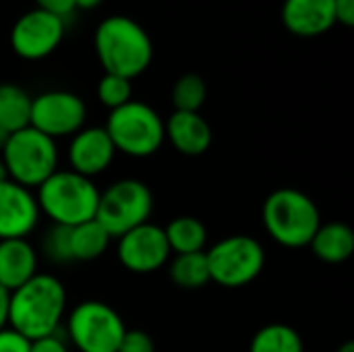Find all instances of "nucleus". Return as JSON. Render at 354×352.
<instances>
[{"mask_svg":"<svg viewBox=\"0 0 354 352\" xmlns=\"http://www.w3.org/2000/svg\"><path fill=\"white\" fill-rule=\"evenodd\" d=\"M110 241V234L97 220L71 226V257L73 261H93L106 253Z\"/></svg>","mask_w":354,"mask_h":352,"instance_id":"412c9836","label":"nucleus"},{"mask_svg":"<svg viewBox=\"0 0 354 352\" xmlns=\"http://www.w3.org/2000/svg\"><path fill=\"white\" fill-rule=\"evenodd\" d=\"M209 280L224 288H243L259 278L266 268L261 243L249 234H230L205 251Z\"/></svg>","mask_w":354,"mask_h":352,"instance_id":"0eeeda50","label":"nucleus"},{"mask_svg":"<svg viewBox=\"0 0 354 352\" xmlns=\"http://www.w3.org/2000/svg\"><path fill=\"white\" fill-rule=\"evenodd\" d=\"M207 100V83L195 73L183 75L172 87V104L176 112H199Z\"/></svg>","mask_w":354,"mask_h":352,"instance_id":"b1692460","label":"nucleus"},{"mask_svg":"<svg viewBox=\"0 0 354 352\" xmlns=\"http://www.w3.org/2000/svg\"><path fill=\"white\" fill-rule=\"evenodd\" d=\"M8 297L10 293L0 286V330L8 326Z\"/></svg>","mask_w":354,"mask_h":352,"instance_id":"2f4dec72","label":"nucleus"},{"mask_svg":"<svg viewBox=\"0 0 354 352\" xmlns=\"http://www.w3.org/2000/svg\"><path fill=\"white\" fill-rule=\"evenodd\" d=\"M8 137H10V135H8L6 131H2V129H0V151H2V147L6 145V141H8Z\"/></svg>","mask_w":354,"mask_h":352,"instance_id":"72a5a7b5","label":"nucleus"},{"mask_svg":"<svg viewBox=\"0 0 354 352\" xmlns=\"http://www.w3.org/2000/svg\"><path fill=\"white\" fill-rule=\"evenodd\" d=\"M114 156L116 147L104 127H83L73 135L68 145L71 170L87 178H93L110 168Z\"/></svg>","mask_w":354,"mask_h":352,"instance_id":"4468645a","label":"nucleus"},{"mask_svg":"<svg viewBox=\"0 0 354 352\" xmlns=\"http://www.w3.org/2000/svg\"><path fill=\"white\" fill-rule=\"evenodd\" d=\"M336 352H354V342H344Z\"/></svg>","mask_w":354,"mask_h":352,"instance_id":"f704fd0d","label":"nucleus"},{"mask_svg":"<svg viewBox=\"0 0 354 352\" xmlns=\"http://www.w3.org/2000/svg\"><path fill=\"white\" fill-rule=\"evenodd\" d=\"M261 220L268 234L282 247H309L322 226V214L315 201L299 189H276L261 207Z\"/></svg>","mask_w":354,"mask_h":352,"instance_id":"7ed1b4c3","label":"nucleus"},{"mask_svg":"<svg viewBox=\"0 0 354 352\" xmlns=\"http://www.w3.org/2000/svg\"><path fill=\"white\" fill-rule=\"evenodd\" d=\"M29 346L31 342L12 328L6 326L4 330H0V352H29Z\"/></svg>","mask_w":354,"mask_h":352,"instance_id":"cd10ccee","label":"nucleus"},{"mask_svg":"<svg viewBox=\"0 0 354 352\" xmlns=\"http://www.w3.org/2000/svg\"><path fill=\"white\" fill-rule=\"evenodd\" d=\"M249 352H305V342L295 328L270 324L255 332Z\"/></svg>","mask_w":354,"mask_h":352,"instance_id":"5701e85b","label":"nucleus"},{"mask_svg":"<svg viewBox=\"0 0 354 352\" xmlns=\"http://www.w3.org/2000/svg\"><path fill=\"white\" fill-rule=\"evenodd\" d=\"M6 178V172H4V166H2V160H0V180Z\"/></svg>","mask_w":354,"mask_h":352,"instance_id":"c9c22d12","label":"nucleus"},{"mask_svg":"<svg viewBox=\"0 0 354 352\" xmlns=\"http://www.w3.org/2000/svg\"><path fill=\"white\" fill-rule=\"evenodd\" d=\"M170 280L185 290H197L209 284V268L205 259V251L201 253H187V255H174L170 261Z\"/></svg>","mask_w":354,"mask_h":352,"instance_id":"4be33fe9","label":"nucleus"},{"mask_svg":"<svg viewBox=\"0 0 354 352\" xmlns=\"http://www.w3.org/2000/svg\"><path fill=\"white\" fill-rule=\"evenodd\" d=\"M66 330L79 352H116L127 326L110 305L102 301H83L68 313Z\"/></svg>","mask_w":354,"mask_h":352,"instance_id":"1a4fd4ad","label":"nucleus"},{"mask_svg":"<svg viewBox=\"0 0 354 352\" xmlns=\"http://www.w3.org/2000/svg\"><path fill=\"white\" fill-rule=\"evenodd\" d=\"M39 205L31 189L0 180V241L27 239L39 224Z\"/></svg>","mask_w":354,"mask_h":352,"instance_id":"ddd939ff","label":"nucleus"},{"mask_svg":"<svg viewBox=\"0 0 354 352\" xmlns=\"http://www.w3.org/2000/svg\"><path fill=\"white\" fill-rule=\"evenodd\" d=\"M33 2L37 4L35 8H41L62 19H66L75 10V0H33Z\"/></svg>","mask_w":354,"mask_h":352,"instance_id":"c85d7f7f","label":"nucleus"},{"mask_svg":"<svg viewBox=\"0 0 354 352\" xmlns=\"http://www.w3.org/2000/svg\"><path fill=\"white\" fill-rule=\"evenodd\" d=\"M64 37V19L41 8L21 15L10 29V46L23 60L50 56Z\"/></svg>","mask_w":354,"mask_h":352,"instance_id":"9b49d317","label":"nucleus"},{"mask_svg":"<svg viewBox=\"0 0 354 352\" xmlns=\"http://www.w3.org/2000/svg\"><path fill=\"white\" fill-rule=\"evenodd\" d=\"M37 274V251L27 239L0 241V286L8 293Z\"/></svg>","mask_w":354,"mask_h":352,"instance_id":"f3484780","label":"nucleus"},{"mask_svg":"<svg viewBox=\"0 0 354 352\" xmlns=\"http://www.w3.org/2000/svg\"><path fill=\"white\" fill-rule=\"evenodd\" d=\"M29 352H68V346L58 334H52V336L33 340L29 346Z\"/></svg>","mask_w":354,"mask_h":352,"instance_id":"c756f323","label":"nucleus"},{"mask_svg":"<svg viewBox=\"0 0 354 352\" xmlns=\"http://www.w3.org/2000/svg\"><path fill=\"white\" fill-rule=\"evenodd\" d=\"M44 253L58 263L73 261L71 257V228L68 226H52L44 239Z\"/></svg>","mask_w":354,"mask_h":352,"instance_id":"a878e982","label":"nucleus"},{"mask_svg":"<svg viewBox=\"0 0 354 352\" xmlns=\"http://www.w3.org/2000/svg\"><path fill=\"white\" fill-rule=\"evenodd\" d=\"M153 212L151 189L137 178H120L106 191H100L95 220L110 239H120L129 230L149 222Z\"/></svg>","mask_w":354,"mask_h":352,"instance_id":"6e6552de","label":"nucleus"},{"mask_svg":"<svg viewBox=\"0 0 354 352\" xmlns=\"http://www.w3.org/2000/svg\"><path fill=\"white\" fill-rule=\"evenodd\" d=\"M31 95L15 85V83H2L0 85V129L8 135L29 127L31 118Z\"/></svg>","mask_w":354,"mask_h":352,"instance_id":"aec40b11","label":"nucleus"},{"mask_svg":"<svg viewBox=\"0 0 354 352\" xmlns=\"http://www.w3.org/2000/svg\"><path fill=\"white\" fill-rule=\"evenodd\" d=\"M66 313V290L52 274H35L8 297V328L29 342L58 334Z\"/></svg>","mask_w":354,"mask_h":352,"instance_id":"f257e3e1","label":"nucleus"},{"mask_svg":"<svg viewBox=\"0 0 354 352\" xmlns=\"http://www.w3.org/2000/svg\"><path fill=\"white\" fill-rule=\"evenodd\" d=\"M168 247L174 255L201 253L207 245V228L199 218L178 216L164 228Z\"/></svg>","mask_w":354,"mask_h":352,"instance_id":"6ab92c4d","label":"nucleus"},{"mask_svg":"<svg viewBox=\"0 0 354 352\" xmlns=\"http://www.w3.org/2000/svg\"><path fill=\"white\" fill-rule=\"evenodd\" d=\"M104 0H75V8H81V10H91V8H97Z\"/></svg>","mask_w":354,"mask_h":352,"instance_id":"473e14b6","label":"nucleus"},{"mask_svg":"<svg viewBox=\"0 0 354 352\" xmlns=\"http://www.w3.org/2000/svg\"><path fill=\"white\" fill-rule=\"evenodd\" d=\"M39 214L50 218L56 226H77L95 220L100 189L91 178L73 170H56L37 187Z\"/></svg>","mask_w":354,"mask_h":352,"instance_id":"20e7f679","label":"nucleus"},{"mask_svg":"<svg viewBox=\"0 0 354 352\" xmlns=\"http://www.w3.org/2000/svg\"><path fill=\"white\" fill-rule=\"evenodd\" d=\"M164 135L172 147L189 158L203 156L214 139L209 122L199 112H172L164 122Z\"/></svg>","mask_w":354,"mask_h":352,"instance_id":"dca6fc26","label":"nucleus"},{"mask_svg":"<svg viewBox=\"0 0 354 352\" xmlns=\"http://www.w3.org/2000/svg\"><path fill=\"white\" fill-rule=\"evenodd\" d=\"M313 255L326 263H342L354 253V232L344 222L322 224L309 243Z\"/></svg>","mask_w":354,"mask_h":352,"instance_id":"a211bd4d","label":"nucleus"},{"mask_svg":"<svg viewBox=\"0 0 354 352\" xmlns=\"http://www.w3.org/2000/svg\"><path fill=\"white\" fill-rule=\"evenodd\" d=\"M118 261L133 274H151L170 261V247L162 226L145 222L118 239Z\"/></svg>","mask_w":354,"mask_h":352,"instance_id":"f8f14e48","label":"nucleus"},{"mask_svg":"<svg viewBox=\"0 0 354 352\" xmlns=\"http://www.w3.org/2000/svg\"><path fill=\"white\" fill-rule=\"evenodd\" d=\"M104 129L116 151H122L131 158L153 156L166 139L162 116L149 104L135 100L110 110Z\"/></svg>","mask_w":354,"mask_h":352,"instance_id":"423d86ee","label":"nucleus"},{"mask_svg":"<svg viewBox=\"0 0 354 352\" xmlns=\"http://www.w3.org/2000/svg\"><path fill=\"white\" fill-rule=\"evenodd\" d=\"M334 17H336V23L344 27H353L354 0H334Z\"/></svg>","mask_w":354,"mask_h":352,"instance_id":"7c9ffc66","label":"nucleus"},{"mask_svg":"<svg viewBox=\"0 0 354 352\" xmlns=\"http://www.w3.org/2000/svg\"><path fill=\"white\" fill-rule=\"evenodd\" d=\"M284 27L299 37H317L336 25L334 0H284Z\"/></svg>","mask_w":354,"mask_h":352,"instance_id":"2eb2a0df","label":"nucleus"},{"mask_svg":"<svg viewBox=\"0 0 354 352\" xmlns=\"http://www.w3.org/2000/svg\"><path fill=\"white\" fill-rule=\"evenodd\" d=\"M93 46L104 73L133 81L143 75L153 58L149 33L131 17H106L93 33Z\"/></svg>","mask_w":354,"mask_h":352,"instance_id":"f03ea898","label":"nucleus"},{"mask_svg":"<svg viewBox=\"0 0 354 352\" xmlns=\"http://www.w3.org/2000/svg\"><path fill=\"white\" fill-rule=\"evenodd\" d=\"M87 118L85 102L64 89L44 91L31 100V118L29 127L37 129L39 133L48 135L50 139L68 137L83 129Z\"/></svg>","mask_w":354,"mask_h":352,"instance_id":"9d476101","label":"nucleus"},{"mask_svg":"<svg viewBox=\"0 0 354 352\" xmlns=\"http://www.w3.org/2000/svg\"><path fill=\"white\" fill-rule=\"evenodd\" d=\"M0 160L6 178L25 189H37L58 170V147L48 135L25 127L8 137Z\"/></svg>","mask_w":354,"mask_h":352,"instance_id":"39448f33","label":"nucleus"},{"mask_svg":"<svg viewBox=\"0 0 354 352\" xmlns=\"http://www.w3.org/2000/svg\"><path fill=\"white\" fill-rule=\"evenodd\" d=\"M116 352H156V342L143 330H127Z\"/></svg>","mask_w":354,"mask_h":352,"instance_id":"bb28decb","label":"nucleus"},{"mask_svg":"<svg viewBox=\"0 0 354 352\" xmlns=\"http://www.w3.org/2000/svg\"><path fill=\"white\" fill-rule=\"evenodd\" d=\"M131 95H133V87L131 81L124 77L104 73V77L97 83V100L108 110H116L124 106L127 102H131Z\"/></svg>","mask_w":354,"mask_h":352,"instance_id":"393cba45","label":"nucleus"}]
</instances>
